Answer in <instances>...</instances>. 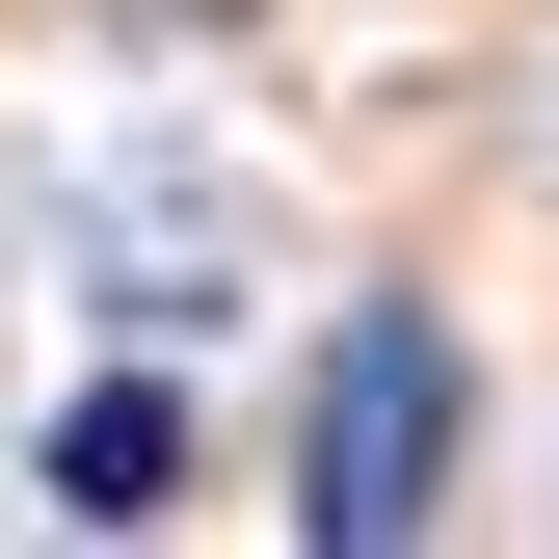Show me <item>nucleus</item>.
I'll return each mask as SVG.
<instances>
[{"mask_svg":"<svg viewBox=\"0 0 559 559\" xmlns=\"http://www.w3.org/2000/svg\"><path fill=\"white\" fill-rule=\"evenodd\" d=\"M294 507H320V559L453 507V320H346L320 346V479H294Z\"/></svg>","mask_w":559,"mask_h":559,"instance_id":"nucleus-1","label":"nucleus"},{"mask_svg":"<svg viewBox=\"0 0 559 559\" xmlns=\"http://www.w3.org/2000/svg\"><path fill=\"white\" fill-rule=\"evenodd\" d=\"M53 507H81V533H160V507H187V400H160V373H107L81 427H53Z\"/></svg>","mask_w":559,"mask_h":559,"instance_id":"nucleus-2","label":"nucleus"}]
</instances>
